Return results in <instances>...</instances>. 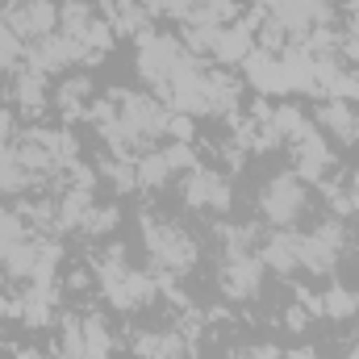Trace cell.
<instances>
[{
	"mask_svg": "<svg viewBox=\"0 0 359 359\" xmlns=\"http://www.w3.org/2000/svg\"><path fill=\"white\" fill-rule=\"evenodd\" d=\"M168 117L172 109L151 96V92H134V88H113L104 100L92 104V117L100 138L109 142V151L117 159H138L147 151H155L168 138Z\"/></svg>",
	"mask_w": 359,
	"mask_h": 359,
	"instance_id": "cell-1",
	"label": "cell"
},
{
	"mask_svg": "<svg viewBox=\"0 0 359 359\" xmlns=\"http://www.w3.org/2000/svg\"><path fill=\"white\" fill-rule=\"evenodd\" d=\"M96 284H100L104 301H109L113 309H121V313L147 309V305L155 301V292H159V276L134 268L121 243H113V247L100 251V259H96Z\"/></svg>",
	"mask_w": 359,
	"mask_h": 359,
	"instance_id": "cell-2",
	"label": "cell"
},
{
	"mask_svg": "<svg viewBox=\"0 0 359 359\" xmlns=\"http://www.w3.org/2000/svg\"><path fill=\"white\" fill-rule=\"evenodd\" d=\"M142 226V243H147V255H151V268L159 280H176V276H188L201 259V247L196 238L172 222V217H159V213H142L138 217Z\"/></svg>",
	"mask_w": 359,
	"mask_h": 359,
	"instance_id": "cell-3",
	"label": "cell"
},
{
	"mask_svg": "<svg viewBox=\"0 0 359 359\" xmlns=\"http://www.w3.org/2000/svg\"><path fill=\"white\" fill-rule=\"evenodd\" d=\"M305 205H309V188H305V180L297 176V172L271 176L264 184V192H259V213L268 217L276 230H292L297 217L305 213Z\"/></svg>",
	"mask_w": 359,
	"mask_h": 359,
	"instance_id": "cell-4",
	"label": "cell"
},
{
	"mask_svg": "<svg viewBox=\"0 0 359 359\" xmlns=\"http://www.w3.org/2000/svg\"><path fill=\"white\" fill-rule=\"evenodd\" d=\"M343 247H347L343 222L339 217H326L309 234H297V264H301V271L326 276V271H334V264L343 259Z\"/></svg>",
	"mask_w": 359,
	"mask_h": 359,
	"instance_id": "cell-5",
	"label": "cell"
},
{
	"mask_svg": "<svg viewBox=\"0 0 359 359\" xmlns=\"http://www.w3.org/2000/svg\"><path fill=\"white\" fill-rule=\"evenodd\" d=\"M259 8L288 34V42H301V38H309L313 29H322V25L334 21L330 0H264Z\"/></svg>",
	"mask_w": 359,
	"mask_h": 359,
	"instance_id": "cell-6",
	"label": "cell"
},
{
	"mask_svg": "<svg viewBox=\"0 0 359 359\" xmlns=\"http://www.w3.org/2000/svg\"><path fill=\"white\" fill-rule=\"evenodd\" d=\"M184 55H188L184 42L172 38V34H155V29L138 34V76H142L155 92L168 84V76L176 72V63Z\"/></svg>",
	"mask_w": 359,
	"mask_h": 359,
	"instance_id": "cell-7",
	"label": "cell"
},
{
	"mask_svg": "<svg viewBox=\"0 0 359 359\" xmlns=\"http://www.w3.org/2000/svg\"><path fill=\"white\" fill-rule=\"evenodd\" d=\"M264 259L255 251H226L222 271H217V284L230 301H255L259 288H264Z\"/></svg>",
	"mask_w": 359,
	"mask_h": 359,
	"instance_id": "cell-8",
	"label": "cell"
},
{
	"mask_svg": "<svg viewBox=\"0 0 359 359\" xmlns=\"http://www.w3.org/2000/svg\"><path fill=\"white\" fill-rule=\"evenodd\" d=\"M184 205L188 209H205V213H230L234 205V188L222 172L209 168H192L184 176Z\"/></svg>",
	"mask_w": 359,
	"mask_h": 359,
	"instance_id": "cell-9",
	"label": "cell"
},
{
	"mask_svg": "<svg viewBox=\"0 0 359 359\" xmlns=\"http://www.w3.org/2000/svg\"><path fill=\"white\" fill-rule=\"evenodd\" d=\"M0 17L8 21V29L21 42H38V38L59 29V4L55 0H21V4L0 8Z\"/></svg>",
	"mask_w": 359,
	"mask_h": 359,
	"instance_id": "cell-10",
	"label": "cell"
},
{
	"mask_svg": "<svg viewBox=\"0 0 359 359\" xmlns=\"http://www.w3.org/2000/svg\"><path fill=\"white\" fill-rule=\"evenodd\" d=\"M288 151H292V172L301 180H326L334 172V151L326 147V134H322L318 126L305 130Z\"/></svg>",
	"mask_w": 359,
	"mask_h": 359,
	"instance_id": "cell-11",
	"label": "cell"
},
{
	"mask_svg": "<svg viewBox=\"0 0 359 359\" xmlns=\"http://www.w3.org/2000/svg\"><path fill=\"white\" fill-rule=\"evenodd\" d=\"M21 63L34 67V72H42V76H55V72H67L72 63H80V50L55 29V34H46L38 42H25V59Z\"/></svg>",
	"mask_w": 359,
	"mask_h": 359,
	"instance_id": "cell-12",
	"label": "cell"
},
{
	"mask_svg": "<svg viewBox=\"0 0 359 359\" xmlns=\"http://www.w3.org/2000/svg\"><path fill=\"white\" fill-rule=\"evenodd\" d=\"M243 72H247V84L259 92V96H284V92H292L288 72H284V59L271 55V50H259V46H255V50L243 59Z\"/></svg>",
	"mask_w": 359,
	"mask_h": 359,
	"instance_id": "cell-13",
	"label": "cell"
},
{
	"mask_svg": "<svg viewBox=\"0 0 359 359\" xmlns=\"http://www.w3.org/2000/svg\"><path fill=\"white\" fill-rule=\"evenodd\" d=\"M92 104H96V84H92L88 72L80 76H67L59 88H55V109L67 117V121H88Z\"/></svg>",
	"mask_w": 359,
	"mask_h": 359,
	"instance_id": "cell-14",
	"label": "cell"
},
{
	"mask_svg": "<svg viewBox=\"0 0 359 359\" xmlns=\"http://www.w3.org/2000/svg\"><path fill=\"white\" fill-rule=\"evenodd\" d=\"M92 188H80V184H67L63 188V196L55 201V230H63V234H72V230H84V222H88L92 213Z\"/></svg>",
	"mask_w": 359,
	"mask_h": 359,
	"instance_id": "cell-15",
	"label": "cell"
},
{
	"mask_svg": "<svg viewBox=\"0 0 359 359\" xmlns=\"http://www.w3.org/2000/svg\"><path fill=\"white\" fill-rule=\"evenodd\" d=\"M318 130H326L339 142H359V109L351 100H326L318 109Z\"/></svg>",
	"mask_w": 359,
	"mask_h": 359,
	"instance_id": "cell-16",
	"label": "cell"
},
{
	"mask_svg": "<svg viewBox=\"0 0 359 359\" xmlns=\"http://www.w3.org/2000/svg\"><path fill=\"white\" fill-rule=\"evenodd\" d=\"M259 259H264L268 271H280V276L301 271V264H297V230H276V234H268L264 247H259Z\"/></svg>",
	"mask_w": 359,
	"mask_h": 359,
	"instance_id": "cell-17",
	"label": "cell"
},
{
	"mask_svg": "<svg viewBox=\"0 0 359 359\" xmlns=\"http://www.w3.org/2000/svg\"><path fill=\"white\" fill-rule=\"evenodd\" d=\"M255 50V21H234V25H226V34H222V46H217V55H213V63L217 67H234V63H243L247 55Z\"/></svg>",
	"mask_w": 359,
	"mask_h": 359,
	"instance_id": "cell-18",
	"label": "cell"
},
{
	"mask_svg": "<svg viewBox=\"0 0 359 359\" xmlns=\"http://www.w3.org/2000/svg\"><path fill=\"white\" fill-rule=\"evenodd\" d=\"M80 330H84V359H113L117 343H113V330L104 322V313H80Z\"/></svg>",
	"mask_w": 359,
	"mask_h": 359,
	"instance_id": "cell-19",
	"label": "cell"
},
{
	"mask_svg": "<svg viewBox=\"0 0 359 359\" xmlns=\"http://www.w3.org/2000/svg\"><path fill=\"white\" fill-rule=\"evenodd\" d=\"M34 184H42V180L13 155V147H4L0 151V196H25Z\"/></svg>",
	"mask_w": 359,
	"mask_h": 359,
	"instance_id": "cell-20",
	"label": "cell"
},
{
	"mask_svg": "<svg viewBox=\"0 0 359 359\" xmlns=\"http://www.w3.org/2000/svg\"><path fill=\"white\" fill-rule=\"evenodd\" d=\"M13 104L25 109V113H38L46 104V76L34 72V67H21L13 76Z\"/></svg>",
	"mask_w": 359,
	"mask_h": 359,
	"instance_id": "cell-21",
	"label": "cell"
},
{
	"mask_svg": "<svg viewBox=\"0 0 359 359\" xmlns=\"http://www.w3.org/2000/svg\"><path fill=\"white\" fill-rule=\"evenodd\" d=\"M134 180H138V188H163L168 180H176L163 147H155V151H147V155L134 159Z\"/></svg>",
	"mask_w": 359,
	"mask_h": 359,
	"instance_id": "cell-22",
	"label": "cell"
},
{
	"mask_svg": "<svg viewBox=\"0 0 359 359\" xmlns=\"http://www.w3.org/2000/svg\"><path fill=\"white\" fill-rule=\"evenodd\" d=\"M322 313H326V318H334V322L355 318V292H351L347 284H330V288H326V297H322Z\"/></svg>",
	"mask_w": 359,
	"mask_h": 359,
	"instance_id": "cell-23",
	"label": "cell"
},
{
	"mask_svg": "<svg viewBox=\"0 0 359 359\" xmlns=\"http://www.w3.org/2000/svg\"><path fill=\"white\" fill-rule=\"evenodd\" d=\"M117 222H121L117 205H92V213H88V222H84V230H80V234H88V238L113 234V230H117Z\"/></svg>",
	"mask_w": 359,
	"mask_h": 359,
	"instance_id": "cell-24",
	"label": "cell"
},
{
	"mask_svg": "<svg viewBox=\"0 0 359 359\" xmlns=\"http://www.w3.org/2000/svg\"><path fill=\"white\" fill-rule=\"evenodd\" d=\"M25 59V42L8 29V21L0 17V72H13L17 63Z\"/></svg>",
	"mask_w": 359,
	"mask_h": 359,
	"instance_id": "cell-25",
	"label": "cell"
},
{
	"mask_svg": "<svg viewBox=\"0 0 359 359\" xmlns=\"http://www.w3.org/2000/svg\"><path fill=\"white\" fill-rule=\"evenodd\" d=\"M192 134H196V126H192L188 113H172L168 117V138L172 142H192Z\"/></svg>",
	"mask_w": 359,
	"mask_h": 359,
	"instance_id": "cell-26",
	"label": "cell"
},
{
	"mask_svg": "<svg viewBox=\"0 0 359 359\" xmlns=\"http://www.w3.org/2000/svg\"><path fill=\"white\" fill-rule=\"evenodd\" d=\"M226 359H284V355H280V347H271V343H255V347H238V351H230Z\"/></svg>",
	"mask_w": 359,
	"mask_h": 359,
	"instance_id": "cell-27",
	"label": "cell"
},
{
	"mask_svg": "<svg viewBox=\"0 0 359 359\" xmlns=\"http://www.w3.org/2000/svg\"><path fill=\"white\" fill-rule=\"evenodd\" d=\"M339 55L351 63V72H359V38H351V34H343L339 38Z\"/></svg>",
	"mask_w": 359,
	"mask_h": 359,
	"instance_id": "cell-28",
	"label": "cell"
},
{
	"mask_svg": "<svg viewBox=\"0 0 359 359\" xmlns=\"http://www.w3.org/2000/svg\"><path fill=\"white\" fill-rule=\"evenodd\" d=\"M284 359H326V355H318L313 347H297V351H288Z\"/></svg>",
	"mask_w": 359,
	"mask_h": 359,
	"instance_id": "cell-29",
	"label": "cell"
},
{
	"mask_svg": "<svg viewBox=\"0 0 359 359\" xmlns=\"http://www.w3.org/2000/svg\"><path fill=\"white\" fill-rule=\"evenodd\" d=\"M347 196H351V209H359V176L351 180V188H347Z\"/></svg>",
	"mask_w": 359,
	"mask_h": 359,
	"instance_id": "cell-30",
	"label": "cell"
},
{
	"mask_svg": "<svg viewBox=\"0 0 359 359\" xmlns=\"http://www.w3.org/2000/svg\"><path fill=\"white\" fill-rule=\"evenodd\" d=\"M347 359H359V347H351V351H347Z\"/></svg>",
	"mask_w": 359,
	"mask_h": 359,
	"instance_id": "cell-31",
	"label": "cell"
},
{
	"mask_svg": "<svg viewBox=\"0 0 359 359\" xmlns=\"http://www.w3.org/2000/svg\"><path fill=\"white\" fill-rule=\"evenodd\" d=\"M4 280H8V276H4V268H0V284H4Z\"/></svg>",
	"mask_w": 359,
	"mask_h": 359,
	"instance_id": "cell-32",
	"label": "cell"
},
{
	"mask_svg": "<svg viewBox=\"0 0 359 359\" xmlns=\"http://www.w3.org/2000/svg\"><path fill=\"white\" fill-rule=\"evenodd\" d=\"M355 318H359V297H355Z\"/></svg>",
	"mask_w": 359,
	"mask_h": 359,
	"instance_id": "cell-33",
	"label": "cell"
},
{
	"mask_svg": "<svg viewBox=\"0 0 359 359\" xmlns=\"http://www.w3.org/2000/svg\"><path fill=\"white\" fill-rule=\"evenodd\" d=\"M176 359H192V355H176Z\"/></svg>",
	"mask_w": 359,
	"mask_h": 359,
	"instance_id": "cell-34",
	"label": "cell"
},
{
	"mask_svg": "<svg viewBox=\"0 0 359 359\" xmlns=\"http://www.w3.org/2000/svg\"><path fill=\"white\" fill-rule=\"evenodd\" d=\"M8 4H21V0H8Z\"/></svg>",
	"mask_w": 359,
	"mask_h": 359,
	"instance_id": "cell-35",
	"label": "cell"
},
{
	"mask_svg": "<svg viewBox=\"0 0 359 359\" xmlns=\"http://www.w3.org/2000/svg\"><path fill=\"white\" fill-rule=\"evenodd\" d=\"M0 4H4V0H0Z\"/></svg>",
	"mask_w": 359,
	"mask_h": 359,
	"instance_id": "cell-36",
	"label": "cell"
}]
</instances>
